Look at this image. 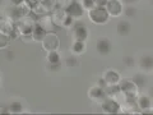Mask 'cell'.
Instances as JSON below:
<instances>
[{
  "mask_svg": "<svg viewBox=\"0 0 153 115\" xmlns=\"http://www.w3.org/2000/svg\"><path fill=\"white\" fill-rule=\"evenodd\" d=\"M106 10L108 13L110 17L117 18L123 14V9H124V3L121 0H108L107 4L105 5Z\"/></svg>",
  "mask_w": 153,
  "mask_h": 115,
  "instance_id": "cell-7",
  "label": "cell"
},
{
  "mask_svg": "<svg viewBox=\"0 0 153 115\" xmlns=\"http://www.w3.org/2000/svg\"><path fill=\"white\" fill-rule=\"evenodd\" d=\"M133 82L137 84V87H138V90H143L147 86V83H148V79H147V77L144 75V74H142V73H137L133 77Z\"/></svg>",
  "mask_w": 153,
  "mask_h": 115,
  "instance_id": "cell-21",
  "label": "cell"
},
{
  "mask_svg": "<svg viewBox=\"0 0 153 115\" xmlns=\"http://www.w3.org/2000/svg\"><path fill=\"white\" fill-rule=\"evenodd\" d=\"M123 63H124V65H126L128 68H131V66H134V64H135V60H134L133 56L126 55L123 58Z\"/></svg>",
  "mask_w": 153,
  "mask_h": 115,
  "instance_id": "cell-28",
  "label": "cell"
},
{
  "mask_svg": "<svg viewBox=\"0 0 153 115\" xmlns=\"http://www.w3.org/2000/svg\"><path fill=\"white\" fill-rule=\"evenodd\" d=\"M139 66L144 72L153 70V56L152 55H143L139 59Z\"/></svg>",
  "mask_w": 153,
  "mask_h": 115,
  "instance_id": "cell-18",
  "label": "cell"
},
{
  "mask_svg": "<svg viewBox=\"0 0 153 115\" xmlns=\"http://www.w3.org/2000/svg\"><path fill=\"white\" fill-rule=\"evenodd\" d=\"M46 33L47 32L40 25H37V22H36L35 27H33V31H32V40L35 42H40V44H41V41L44 40V37L46 36Z\"/></svg>",
  "mask_w": 153,
  "mask_h": 115,
  "instance_id": "cell-19",
  "label": "cell"
},
{
  "mask_svg": "<svg viewBox=\"0 0 153 115\" xmlns=\"http://www.w3.org/2000/svg\"><path fill=\"white\" fill-rule=\"evenodd\" d=\"M0 87H1V75H0Z\"/></svg>",
  "mask_w": 153,
  "mask_h": 115,
  "instance_id": "cell-38",
  "label": "cell"
},
{
  "mask_svg": "<svg viewBox=\"0 0 153 115\" xmlns=\"http://www.w3.org/2000/svg\"><path fill=\"white\" fill-rule=\"evenodd\" d=\"M152 110H153V97H152Z\"/></svg>",
  "mask_w": 153,
  "mask_h": 115,
  "instance_id": "cell-39",
  "label": "cell"
},
{
  "mask_svg": "<svg viewBox=\"0 0 153 115\" xmlns=\"http://www.w3.org/2000/svg\"><path fill=\"white\" fill-rule=\"evenodd\" d=\"M71 30V35H73L74 40H80V41H87L88 38V35H89V31L88 28L85 27L83 23L80 25V23H76L70 28Z\"/></svg>",
  "mask_w": 153,
  "mask_h": 115,
  "instance_id": "cell-10",
  "label": "cell"
},
{
  "mask_svg": "<svg viewBox=\"0 0 153 115\" xmlns=\"http://www.w3.org/2000/svg\"><path fill=\"white\" fill-rule=\"evenodd\" d=\"M46 61L49 64H59L61 63V55L59 50H52L46 52Z\"/></svg>",
  "mask_w": 153,
  "mask_h": 115,
  "instance_id": "cell-20",
  "label": "cell"
},
{
  "mask_svg": "<svg viewBox=\"0 0 153 115\" xmlns=\"http://www.w3.org/2000/svg\"><path fill=\"white\" fill-rule=\"evenodd\" d=\"M50 16H51L52 21H54V23H55L56 26H61V23H63V19H64V17L66 16V12H65V9H63V8L55 7V8L51 10Z\"/></svg>",
  "mask_w": 153,
  "mask_h": 115,
  "instance_id": "cell-16",
  "label": "cell"
},
{
  "mask_svg": "<svg viewBox=\"0 0 153 115\" xmlns=\"http://www.w3.org/2000/svg\"><path fill=\"white\" fill-rule=\"evenodd\" d=\"M107 1L108 0H94V3L97 7H105L107 4Z\"/></svg>",
  "mask_w": 153,
  "mask_h": 115,
  "instance_id": "cell-34",
  "label": "cell"
},
{
  "mask_svg": "<svg viewBox=\"0 0 153 115\" xmlns=\"http://www.w3.org/2000/svg\"><path fill=\"white\" fill-rule=\"evenodd\" d=\"M37 17L36 16H31V12L23 16L22 18H19L18 21H16V28L19 33V36L22 35H32L33 27L36 25Z\"/></svg>",
  "mask_w": 153,
  "mask_h": 115,
  "instance_id": "cell-1",
  "label": "cell"
},
{
  "mask_svg": "<svg viewBox=\"0 0 153 115\" xmlns=\"http://www.w3.org/2000/svg\"><path fill=\"white\" fill-rule=\"evenodd\" d=\"M9 3H10V5H22V4H25V0H9Z\"/></svg>",
  "mask_w": 153,
  "mask_h": 115,
  "instance_id": "cell-33",
  "label": "cell"
},
{
  "mask_svg": "<svg viewBox=\"0 0 153 115\" xmlns=\"http://www.w3.org/2000/svg\"><path fill=\"white\" fill-rule=\"evenodd\" d=\"M88 97L96 102H101L107 97V95L102 87H100L98 84H94L88 90Z\"/></svg>",
  "mask_w": 153,
  "mask_h": 115,
  "instance_id": "cell-12",
  "label": "cell"
},
{
  "mask_svg": "<svg viewBox=\"0 0 153 115\" xmlns=\"http://www.w3.org/2000/svg\"><path fill=\"white\" fill-rule=\"evenodd\" d=\"M23 108L25 106L21 101H12L9 105V111H10V114H22Z\"/></svg>",
  "mask_w": 153,
  "mask_h": 115,
  "instance_id": "cell-24",
  "label": "cell"
},
{
  "mask_svg": "<svg viewBox=\"0 0 153 115\" xmlns=\"http://www.w3.org/2000/svg\"><path fill=\"white\" fill-rule=\"evenodd\" d=\"M102 108V111L105 114H121V105L119 104L116 100L107 96L103 101L100 102Z\"/></svg>",
  "mask_w": 153,
  "mask_h": 115,
  "instance_id": "cell-5",
  "label": "cell"
},
{
  "mask_svg": "<svg viewBox=\"0 0 153 115\" xmlns=\"http://www.w3.org/2000/svg\"><path fill=\"white\" fill-rule=\"evenodd\" d=\"M19 38L25 42V44H28V42H32V35H22V36H19Z\"/></svg>",
  "mask_w": 153,
  "mask_h": 115,
  "instance_id": "cell-31",
  "label": "cell"
},
{
  "mask_svg": "<svg viewBox=\"0 0 153 115\" xmlns=\"http://www.w3.org/2000/svg\"><path fill=\"white\" fill-rule=\"evenodd\" d=\"M75 22H76V19H74L71 16H69V14H66V16L64 17V19H63L61 27H64V28H69V30H70V28L75 25Z\"/></svg>",
  "mask_w": 153,
  "mask_h": 115,
  "instance_id": "cell-25",
  "label": "cell"
},
{
  "mask_svg": "<svg viewBox=\"0 0 153 115\" xmlns=\"http://www.w3.org/2000/svg\"><path fill=\"white\" fill-rule=\"evenodd\" d=\"M123 14L126 18H133L137 16V8L133 4H124V9H123Z\"/></svg>",
  "mask_w": 153,
  "mask_h": 115,
  "instance_id": "cell-23",
  "label": "cell"
},
{
  "mask_svg": "<svg viewBox=\"0 0 153 115\" xmlns=\"http://www.w3.org/2000/svg\"><path fill=\"white\" fill-rule=\"evenodd\" d=\"M16 30V22L9 17H1L0 18V33L8 35L10 37V35Z\"/></svg>",
  "mask_w": 153,
  "mask_h": 115,
  "instance_id": "cell-11",
  "label": "cell"
},
{
  "mask_svg": "<svg viewBox=\"0 0 153 115\" xmlns=\"http://www.w3.org/2000/svg\"><path fill=\"white\" fill-rule=\"evenodd\" d=\"M96 50L100 55L102 56H107L111 54L112 51V42L110 38L107 37H100L97 42H96Z\"/></svg>",
  "mask_w": 153,
  "mask_h": 115,
  "instance_id": "cell-8",
  "label": "cell"
},
{
  "mask_svg": "<svg viewBox=\"0 0 153 115\" xmlns=\"http://www.w3.org/2000/svg\"><path fill=\"white\" fill-rule=\"evenodd\" d=\"M119 87L120 91L125 95L128 99H137V96L139 95V90H138L137 84L133 82L131 79H123L119 82Z\"/></svg>",
  "mask_w": 153,
  "mask_h": 115,
  "instance_id": "cell-3",
  "label": "cell"
},
{
  "mask_svg": "<svg viewBox=\"0 0 153 115\" xmlns=\"http://www.w3.org/2000/svg\"><path fill=\"white\" fill-rule=\"evenodd\" d=\"M37 25H40L46 32H54L55 31V27L56 25L52 21V18L50 14H45V16H41V17H37Z\"/></svg>",
  "mask_w": 153,
  "mask_h": 115,
  "instance_id": "cell-13",
  "label": "cell"
},
{
  "mask_svg": "<svg viewBox=\"0 0 153 115\" xmlns=\"http://www.w3.org/2000/svg\"><path fill=\"white\" fill-rule=\"evenodd\" d=\"M103 79L107 82V84H119V82L121 81V75L117 70L107 69L103 73Z\"/></svg>",
  "mask_w": 153,
  "mask_h": 115,
  "instance_id": "cell-14",
  "label": "cell"
},
{
  "mask_svg": "<svg viewBox=\"0 0 153 115\" xmlns=\"http://www.w3.org/2000/svg\"><path fill=\"white\" fill-rule=\"evenodd\" d=\"M121 1H123L124 4H135L138 0H121Z\"/></svg>",
  "mask_w": 153,
  "mask_h": 115,
  "instance_id": "cell-37",
  "label": "cell"
},
{
  "mask_svg": "<svg viewBox=\"0 0 153 115\" xmlns=\"http://www.w3.org/2000/svg\"><path fill=\"white\" fill-rule=\"evenodd\" d=\"M0 114H10V111H9V106H1L0 108Z\"/></svg>",
  "mask_w": 153,
  "mask_h": 115,
  "instance_id": "cell-36",
  "label": "cell"
},
{
  "mask_svg": "<svg viewBox=\"0 0 153 115\" xmlns=\"http://www.w3.org/2000/svg\"><path fill=\"white\" fill-rule=\"evenodd\" d=\"M87 16L89 21L97 26H105L110 21V16L105 7H94L87 12Z\"/></svg>",
  "mask_w": 153,
  "mask_h": 115,
  "instance_id": "cell-2",
  "label": "cell"
},
{
  "mask_svg": "<svg viewBox=\"0 0 153 115\" xmlns=\"http://www.w3.org/2000/svg\"><path fill=\"white\" fill-rule=\"evenodd\" d=\"M137 108L139 109V111L142 113H153L152 110V97L146 93H139L135 99Z\"/></svg>",
  "mask_w": 153,
  "mask_h": 115,
  "instance_id": "cell-6",
  "label": "cell"
},
{
  "mask_svg": "<svg viewBox=\"0 0 153 115\" xmlns=\"http://www.w3.org/2000/svg\"><path fill=\"white\" fill-rule=\"evenodd\" d=\"M152 72H153V70H152Z\"/></svg>",
  "mask_w": 153,
  "mask_h": 115,
  "instance_id": "cell-40",
  "label": "cell"
},
{
  "mask_svg": "<svg viewBox=\"0 0 153 115\" xmlns=\"http://www.w3.org/2000/svg\"><path fill=\"white\" fill-rule=\"evenodd\" d=\"M46 69L49 72H51V73H57V72L61 69V63H59V64H49L47 63Z\"/></svg>",
  "mask_w": 153,
  "mask_h": 115,
  "instance_id": "cell-29",
  "label": "cell"
},
{
  "mask_svg": "<svg viewBox=\"0 0 153 115\" xmlns=\"http://www.w3.org/2000/svg\"><path fill=\"white\" fill-rule=\"evenodd\" d=\"M42 49L46 52L52 51V50H59L60 47V38L55 32H47L46 36L44 37V40L41 41Z\"/></svg>",
  "mask_w": 153,
  "mask_h": 115,
  "instance_id": "cell-4",
  "label": "cell"
},
{
  "mask_svg": "<svg viewBox=\"0 0 153 115\" xmlns=\"http://www.w3.org/2000/svg\"><path fill=\"white\" fill-rule=\"evenodd\" d=\"M5 55H7V60H13L14 59V51H12V50H8Z\"/></svg>",
  "mask_w": 153,
  "mask_h": 115,
  "instance_id": "cell-35",
  "label": "cell"
},
{
  "mask_svg": "<svg viewBox=\"0 0 153 115\" xmlns=\"http://www.w3.org/2000/svg\"><path fill=\"white\" fill-rule=\"evenodd\" d=\"M65 12H66V14L71 16L74 19H80L85 13H87L84 10V8L82 7V4H80L79 0H73L70 5L65 9Z\"/></svg>",
  "mask_w": 153,
  "mask_h": 115,
  "instance_id": "cell-9",
  "label": "cell"
},
{
  "mask_svg": "<svg viewBox=\"0 0 153 115\" xmlns=\"http://www.w3.org/2000/svg\"><path fill=\"white\" fill-rule=\"evenodd\" d=\"M79 1H80V4H82V7L84 8L85 12H88V10H91V9H93L94 7H97L96 3H94V0H79Z\"/></svg>",
  "mask_w": 153,
  "mask_h": 115,
  "instance_id": "cell-27",
  "label": "cell"
},
{
  "mask_svg": "<svg viewBox=\"0 0 153 115\" xmlns=\"http://www.w3.org/2000/svg\"><path fill=\"white\" fill-rule=\"evenodd\" d=\"M85 50H87V45H85V41H80V40H74L73 44L70 45V52L74 55H83Z\"/></svg>",
  "mask_w": 153,
  "mask_h": 115,
  "instance_id": "cell-17",
  "label": "cell"
},
{
  "mask_svg": "<svg viewBox=\"0 0 153 115\" xmlns=\"http://www.w3.org/2000/svg\"><path fill=\"white\" fill-rule=\"evenodd\" d=\"M10 40H12V38L9 37L8 35H4V33H0V50L8 49L9 44H10Z\"/></svg>",
  "mask_w": 153,
  "mask_h": 115,
  "instance_id": "cell-26",
  "label": "cell"
},
{
  "mask_svg": "<svg viewBox=\"0 0 153 115\" xmlns=\"http://www.w3.org/2000/svg\"><path fill=\"white\" fill-rule=\"evenodd\" d=\"M71 1H73V0H56V7L66 9L71 4Z\"/></svg>",
  "mask_w": 153,
  "mask_h": 115,
  "instance_id": "cell-30",
  "label": "cell"
},
{
  "mask_svg": "<svg viewBox=\"0 0 153 115\" xmlns=\"http://www.w3.org/2000/svg\"><path fill=\"white\" fill-rule=\"evenodd\" d=\"M97 84L100 86V87H102L103 90L107 87V82L103 79V77H102V78H98V81H97Z\"/></svg>",
  "mask_w": 153,
  "mask_h": 115,
  "instance_id": "cell-32",
  "label": "cell"
},
{
  "mask_svg": "<svg viewBox=\"0 0 153 115\" xmlns=\"http://www.w3.org/2000/svg\"><path fill=\"white\" fill-rule=\"evenodd\" d=\"M79 64H80L79 56L74 55V54H70L69 56H66L64 60V65L68 66V68H75V66H78Z\"/></svg>",
  "mask_w": 153,
  "mask_h": 115,
  "instance_id": "cell-22",
  "label": "cell"
},
{
  "mask_svg": "<svg viewBox=\"0 0 153 115\" xmlns=\"http://www.w3.org/2000/svg\"><path fill=\"white\" fill-rule=\"evenodd\" d=\"M116 32L119 36H129L131 32V23L128 21V19H121V21L117 22L116 25Z\"/></svg>",
  "mask_w": 153,
  "mask_h": 115,
  "instance_id": "cell-15",
  "label": "cell"
}]
</instances>
